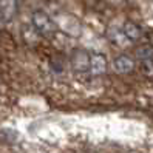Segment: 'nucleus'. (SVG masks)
Wrapping results in <instances>:
<instances>
[{
	"mask_svg": "<svg viewBox=\"0 0 153 153\" xmlns=\"http://www.w3.org/2000/svg\"><path fill=\"white\" fill-rule=\"evenodd\" d=\"M31 20H33V26L36 28V31L42 36H45V37H51V36L56 33L54 22L51 20V17L45 11H40V10L34 11Z\"/></svg>",
	"mask_w": 153,
	"mask_h": 153,
	"instance_id": "nucleus-1",
	"label": "nucleus"
},
{
	"mask_svg": "<svg viewBox=\"0 0 153 153\" xmlns=\"http://www.w3.org/2000/svg\"><path fill=\"white\" fill-rule=\"evenodd\" d=\"M71 65L76 71H88L90 70V54L84 50H76L70 57Z\"/></svg>",
	"mask_w": 153,
	"mask_h": 153,
	"instance_id": "nucleus-2",
	"label": "nucleus"
},
{
	"mask_svg": "<svg viewBox=\"0 0 153 153\" xmlns=\"http://www.w3.org/2000/svg\"><path fill=\"white\" fill-rule=\"evenodd\" d=\"M113 68H114L116 73H119V74H127V73H131L133 71L134 62H133L131 57L125 56V54H121L113 60Z\"/></svg>",
	"mask_w": 153,
	"mask_h": 153,
	"instance_id": "nucleus-3",
	"label": "nucleus"
},
{
	"mask_svg": "<svg viewBox=\"0 0 153 153\" xmlns=\"http://www.w3.org/2000/svg\"><path fill=\"white\" fill-rule=\"evenodd\" d=\"M136 56L142 62L146 68H150L149 73H153V47L152 45H144L136 50Z\"/></svg>",
	"mask_w": 153,
	"mask_h": 153,
	"instance_id": "nucleus-4",
	"label": "nucleus"
},
{
	"mask_svg": "<svg viewBox=\"0 0 153 153\" xmlns=\"http://www.w3.org/2000/svg\"><path fill=\"white\" fill-rule=\"evenodd\" d=\"M107 70V59L104 54H90V73L102 74Z\"/></svg>",
	"mask_w": 153,
	"mask_h": 153,
	"instance_id": "nucleus-5",
	"label": "nucleus"
},
{
	"mask_svg": "<svg viewBox=\"0 0 153 153\" xmlns=\"http://www.w3.org/2000/svg\"><path fill=\"white\" fill-rule=\"evenodd\" d=\"M16 11H17L16 0H0V16L5 20H11L16 16Z\"/></svg>",
	"mask_w": 153,
	"mask_h": 153,
	"instance_id": "nucleus-6",
	"label": "nucleus"
},
{
	"mask_svg": "<svg viewBox=\"0 0 153 153\" xmlns=\"http://www.w3.org/2000/svg\"><path fill=\"white\" fill-rule=\"evenodd\" d=\"M122 33H124L125 37H127V40H138V39H141V36H142L141 28L134 22H130V20L124 23Z\"/></svg>",
	"mask_w": 153,
	"mask_h": 153,
	"instance_id": "nucleus-7",
	"label": "nucleus"
},
{
	"mask_svg": "<svg viewBox=\"0 0 153 153\" xmlns=\"http://www.w3.org/2000/svg\"><path fill=\"white\" fill-rule=\"evenodd\" d=\"M110 39L116 43V45H119V47H124L125 43H128V40H127V37L124 36V33H122V30H110Z\"/></svg>",
	"mask_w": 153,
	"mask_h": 153,
	"instance_id": "nucleus-8",
	"label": "nucleus"
}]
</instances>
